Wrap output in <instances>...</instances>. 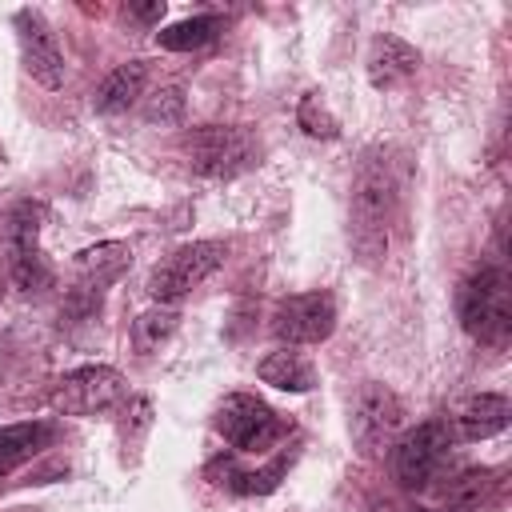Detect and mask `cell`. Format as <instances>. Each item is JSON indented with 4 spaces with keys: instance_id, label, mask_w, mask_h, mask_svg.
<instances>
[{
    "instance_id": "cell-1",
    "label": "cell",
    "mask_w": 512,
    "mask_h": 512,
    "mask_svg": "<svg viewBox=\"0 0 512 512\" xmlns=\"http://www.w3.org/2000/svg\"><path fill=\"white\" fill-rule=\"evenodd\" d=\"M400 208V180L384 152H368L352 180L348 200V240L364 264H376L388 252V232Z\"/></svg>"
},
{
    "instance_id": "cell-2",
    "label": "cell",
    "mask_w": 512,
    "mask_h": 512,
    "mask_svg": "<svg viewBox=\"0 0 512 512\" xmlns=\"http://www.w3.org/2000/svg\"><path fill=\"white\" fill-rule=\"evenodd\" d=\"M456 316L468 336L484 344H504L508 336V280L496 264L472 268L456 288Z\"/></svg>"
},
{
    "instance_id": "cell-3",
    "label": "cell",
    "mask_w": 512,
    "mask_h": 512,
    "mask_svg": "<svg viewBox=\"0 0 512 512\" xmlns=\"http://www.w3.org/2000/svg\"><path fill=\"white\" fill-rule=\"evenodd\" d=\"M184 148V160L196 176H208V180H228V176H240L244 168H252L256 160V144L248 132L240 128H228V124H204V128H192L184 132L180 140Z\"/></svg>"
},
{
    "instance_id": "cell-4",
    "label": "cell",
    "mask_w": 512,
    "mask_h": 512,
    "mask_svg": "<svg viewBox=\"0 0 512 512\" xmlns=\"http://www.w3.org/2000/svg\"><path fill=\"white\" fill-rule=\"evenodd\" d=\"M404 424V404L388 384H360V392L352 396L348 408V432L360 456H380L384 448H392L396 432Z\"/></svg>"
},
{
    "instance_id": "cell-5",
    "label": "cell",
    "mask_w": 512,
    "mask_h": 512,
    "mask_svg": "<svg viewBox=\"0 0 512 512\" xmlns=\"http://www.w3.org/2000/svg\"><path fill=\"white\" fill-rule=\"evenodd\" d=\"M228 248L220 240H192V244H180L164 264L152 268L148 276V296L156 304H176L184 300L188 292H196L220 264H224Z\"/></svg>"
},
{
    "instance_id": "cell-6",
    "label": "cell",
    "mask_w": 512,
    "mask_h": 512,
    "mask_svg": "<svg viewBox=\"0 0 512 512\" xmlns=\"http://www.w3.org/2000/svg\"><path fill=\"white\" fill-rule=\"evenodd\" d=\"M216 428L236 452H264L288 436V420L276 416L264 400L248 392H232L216 408Z\"/></svg>"
},
{
    "instance_id": "cell-7",
    "label": "cell",
    "mask_w": 512,
    "mask_h": 512,
    "mask_svg": "<svg viewBox=\"0 0 512 512\" xmlns=\"http://www.w3.org/2000/svg\"><path fill=\"white\" fill-rule=\"evenodd\" d=\"M116 400H124V376L108 364L72 368L48 392V404L60 416H96V412H108Z\"/></svg>"
},
{
    "instance_id": "cell-8",
    "label": "cell",
    "mask_w": 512,
    "mask_h": 512,
    "mask_svg": "<svg viewBox=\"0 0 512 512\" xmlns=\"http://www.w3.org/2000/svg\"><path fill=\"white\" fill-rule=\"evenodd\" d=\"M448 444H452V432L444 420H424L416 428H408L396 444H392V472L404 488H424L436 468L444 464L448 456Z\"/></svg>"
},
{
    "instance_id": "cell-9",
    "label": "cell",
    "mask_w": 512,
    "mask_h": 512,
    "mask_svg": "<svg viewBox=\"0 0 512 512\" xmlns=\"http://www.w3.org/2000/svg\"><path fill=\"white\" fill-rule=\"evenodd\" d=\"M336 328V300L328 292H296L284 296L272 312V332L288 348L296 344H320Z\"/></svg>"
},
{
    "instance_id": "cell-10",
    "label": "cell",
    "mask_w": 512,
    "mask_h": 512,
    "mask_svg": "<svg viewBox=\"0 0 512 512\" xmlns=\"http://www.w3.org/2000/svg\"><path fill=\"white\" fill-rule=\"evenodd\" d=\"M12 24H16V36H20V52H24L28 76L36 84H44V88H60L64 84V52H60V40L48 28V20L36 8H20L12 16Z\"/></svg>"
},
{
    "instance_id": "cell-11",
    "label": "cell",
    "mask_w": 512,
    "mask_h": 512,
    "mask_svg": "<svg viewBox=\"0 0 512 512\" xmlns=\"http://www.w3.org/2000/svg\"><path fill=\"white\" fill-rule=\"evenodd\" d=\"M416 68H420V52L408 40H400L392 32L372 40V52H368V80H372V88H396L408 76H416Z\"/></svg>"
},
{
    "instance_id": "cell-12",
    "label": "cell",
    "mask_w": 512,
    "mask_h": 512,
    "mask_svg": "<svg viewBox=\"0 0 512 512\" xmlns=\"http://www.w3.org/2000/svg\"><path fill=\"white\" fill-rule=\"evenodd\" d=\"M508 412L512 408H508V400L500 392H480V396L460 404V412L452 416L448 432L460 436V440H488V436L508 428Z\"/></svg>"
},
{
    "instance_id": "cell-13",
    "label": "cell",
    "mask_w": 512,
    "mask_h": 512,
    "mask_svg": "<svg viewBox=\"0 0 512 512\" xmlns=\"http://www.w3.org/2000/svg\"><path fill=\"white\" fill-rule=\"evenodd\" d=\"M52 436H56V428L48 420H24V424L0 428V476H8L12 468H20L36 452H44L52 444Z\"/></svg>"
},
{
    "instance_id": "cell-14",
    "label": "cell",
    "mask_w": 512,
    "mask_h": 512,
    "mask_svg": "<svg viewBox=\"0 0 512 512\" xmlns=\"http://www.w3.org/2000/svg\"><path fill=\"white\" fill-rule=\"evenodd\" d=\"M288 464H292V452H280V456L268 460L264 468H236V460H216L208 472H212V476L220 472L216 484H228V488L240 492V496H264V492H272V488L284 480Z\"/></svg>"
},
{
    "instance_id": "cell-15",
    "label": "cell",
    "mask_w": 512,
    "mask_h": 512,
    "mask_svg": "<svg viewBox=\"0 0 512 512\" xmlns=\"http://www.w3.org/2000/svg\"><path fill=\"white\" fill-rule=\"evenodd\" d=\"M144 84H148V68L140 60H128V64L112 68L104 76V84L96 88V112H104V116L128 112L144 96Z\"/></svg>"
},
{
    "instance_id": "cell-16",
    "label": "cell",
    "mask_w": 512,
    "mask_h": 512,
    "mask_svg": "<svg viewBox=\"0 0 512 512\" xmlns=\"http://www.w3.org/2000/svg\"><path fill=\"white\" fill-rule=\"evenodd\" d=\"M128 264H132V248H128V244H120V240H104V244L84 248V252L76 256L80 284H84V288H92V292H100L108 280H116Z\"/></svg>"
},
{
    "instance_id": "cell-17",
    "label": "cell",
    "mask_w": 512,
    "mask_h": 512,
    "mask_svg": "<svg viewBox=\"0 0 512 512\" xmlns=\"http://www.w3.org/2000/svg\"><path fill=\"white\" fill-rule=\"evenodd\" d=\"M256 376H260L264 384L280 388V392H308V388L316 384V368H312V364H308L300 352H292V348L268 352V356L260 360Z\"/></svg>"
},
{
    "instance_id": "cell-18",
    "label": "cell",
    "mask_w": 512,
    "mask_h": 512,
    "mask_svg": "<svg viewBox=\"0 0 512 512\" xmlns=\"http://www.w3.org/2000/svg\"><path fill=\"white\" fill-rule=\"evenodd\" d=\"M216 32H220V16H192V20L160 28L156 40L168 52H192V48H204L208 40H216Z\"/></svg>"
},
{
    "instance_id": "cell-19",
    "label": "cell",
    "mask_w": 512,
    "mask_h": 512,
    "mask_svg": "<svg viewBox=\"0 0 512 512\" xmlns=\"http://www.w3.org/2000/svg\"><path fill=\"white\" fill-rule=\"evenodd\" d=\"M176 328H180V312H176V308H152V312L136 316V324H132V344H136L140 356H148V352H156L160 344H168Z\"/></svg>"
},
{
    "instance_id": "cell-20",
    "label": "cell",
    "mask_w": 512,
    "mask_h": 512,
    "mask_svg": "<svg viewBox=\"0 0 512 512\" xmlns=\"http://www.w3.org/2000/svg\"><path fill=\"white\" fill-rule=\"evenodd\" d=\"M8 272H12V284L20 292H40L52 284V268L44 260L40 248H20V252H8Z\"/></svg>"
},
{
    "instance_id": "cell-21",
    "label": "cell",
    "mask_w": 512,
    "mask_h": 512,
    "mask_svg": "<svg viewBox=\"0 0 512 512\" xmlns=\"http://www.w3.org/2000/svg\"><path fill=\"white\" fill-rule=\"evenodd\" d=\"M40 216H44V208H40V204H32V200H20V204L8 212V224H4L8 252L40 248V244H36V236H40Z\"/></svg>"
},
{
    "instance_id": "cell-22",
    "label": "cell",
    "mask_w": 512,
    "mask_h": 512,
    "mask_svg": "<svg viewBox=\"0 0 512 512\" xmlns=\"http://www.w3.org/2000/svg\"><path fill=\"white\" fill-rule=\"evenodd\" d=\"M296 124L312 136V140H336L340 136V120L328 112V104L316 92H304L296 104Z\"/></svg>"
},
{
    "instance_id": "cell-23",
    "label": "cell",
    "mask_w": 512,
    "mask_h": 512,
    "mask_svg": "<svg viewBox=\"0 0 512 512\" xmlns=\"http://www.w3.org/2000/svg\"><path fill=\"white\" fill-rule=\"evenodd\" d=\"M180 116H184V88L180 84H164L144 100L148 124H180Z\"/></svg>"
},
{
    "instance_id": "cell-24",
    "label": "cell",
    "mask_w": 512,
    "mask_h": 512,
    "mask_svg": "<svg viewBox=\"0 0 512 512\" xmlns=\"http://www.w3.org/2000/svg\"><path fill=\"white\" fill-rule=\"evenodd\" d=\"M488 488H492V472H476V468H472V472H464L444 496H448V504H456V508H472Z\"/></svg>"
},
{
    "instance_id": "cell-25",
    "label": "cell",
    "mask_w": 512,
    "mask_h": 512,
    "mask_svg": "<svg viewBox=\"0 0 512 512\" xmlns=\"http://www.w3.org/2000/svg\"><path fill=\"white\" fill-rule=\"evenodd\" d=\"M132 16L152 24V20H160V16H164V4H160V0H156V4H136V8H132Z\"/></svg>"
},
{
    "instance_id": "cell-26",
    "label": "cell",
    "mask_w": 512,
    "mask_h": 512,
    "mask_svg": "<svg viewBox=\"0 0 512 512\" xmlns=\"http://www.w3.org/2000/svg\"><path fill=\"white\" fill-rule=\"evenodd\" d=\"M404 512H420V508H404Z\"/></svg>"
}]
</instances>
